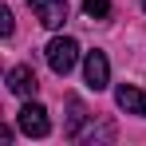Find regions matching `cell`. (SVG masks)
Instances as JSON below:
<instances>
[{
	"label": "cell",
	"instance_id": "7",
	"mask_svg": "<svg viewBox=\"0 0 146 146\" xmlns=\"http://www.w3.org/2000/svg\"><path fill=\"white\" fill-rule=\"evenodd\" d=\"M67 111H71V115H67V126H63V130H67V138H79V134H83V122H87V107L71 95L67 99Z\"/></svg>",
	"mask_w": 146,
	"mask_h": 146
},
{
	"label": "cell",
	"instance_id": "6",
	"mask_svg": "<svg viewBox=\"0 0 146 146\" xmlns=\"http://www.w3.org/2000/svg\"><path fill=\"white\" fill-rule=\"evenodd\" d=\"M115 103H119L126 115H138V119H146V91H138V87H115Z\"/></svg>",
	"mask_w": 146,
	"mask_h": 146
},
{
	"label": "cell",
	"instance_id": "1",
	"mask_svg": "<svg viewBox=\"0 0 146 146\" xmlns=\"http://www.w3.org/2000/svg\"><path fill=\"white\" fill-rule=\"evenodd\" d=\"M44 59H48V67L55 75H67L75 63H79V44H75L71 36H55L48 48H44Z\"/></svg>",
	"mask_w": 146,
	"mask_h": 146
},
{
	"label": "cell",
	"instance_id": "9",
	"mask_svg": "<svg viewBox=\"0 0 146 146\" xmlns=\"http://www.w3.org/2000/svg\"><path fill=\"white\" fill-rule=\"evenodd\" d=\"M0 36H12V8H0Z\"/></svg>",
	"mask_w": 146,
	"mask_h": 146
},
{
	"label": "cell",
	"instance_id": "4",
	"mask_svg": "<svg viewBox=\"0 0 146 146\" xmlns=\"http://www.w3.org/2000/svg\"><path fill=\"white\" fill-rule=\"evenodd\" d=\"M28 8L36 12V20L51 32H59V28L67 24V0H28Z\"/></svg>",
	"mask_w": 146,
	"mask_h": 146
},
{
	"label": "cell",
	"instance_id": "8",
	"mask_svg": "<svg viewBox=\"0 0 146 146\" xmlns=\"http://www.w3.org/2000/svg\"><path fill=\"white\" fill-rule=\"evenodd\" d=\"M83 12L91 20H111V0H83Z\"/></svg>",
	"mask_w": 146,
	"mask_h": 146
},
{
	"label": "cell",
	"instance_id": "5",
	"mask_svg": "<svg viewBox=\"0 0 146 146\" xmlns=\"http://www.w3.org/2000/svg\"><path fill=\"white\" fill-rule=\"evenodd\" d=\"M36 71L32 67H24V63H16V67H8V91L12 95H20V99H32L36 95Z\"/></svg>",
	"mask_w": 146,
	"mask_h": 146
},
{
	"label": "cell",
	"instance_id": "2",
	"mask_svg": "<svg viewBox=\"0 0 146 146\" xmlns=\"http://www.w3.org/2000/svg\"><path fill=\"white\" fill-rule=\"evenodd\" d=\"M16 126L24 130L28 138H48V134H51V119H48V111H44L40 103H32V99L20 107V115H16Z\"/></svg>",
	"mask_w": 146,
	"mask_h": 146
},
{
	"label": "cell",
	"instance_id": "10",
	"mask_svg": "<svg viewBox=\"0 0 146 146\" xmlns=\"http://www.w3.org/2000/svg\"><path fill=\"white\" fill-rule=\"evenodd\" d=\"M142 12H146V0H142Z\"/></svg>",
	"mask_w": 146,
	"mask_h": 146
},
{
	"label": "cell",
	"instance_id": "3",
	"mask_svg": "<svg viewBox=\"0 0 146 146\" xmlns=\"http://www.w3.org/2000/svg\"><path fill=\"white\" fill-rule=\"evenodd\" d=\"M83 79H87V87L91 91H107L111 87V59H107V51H87L83 55Z\"/></svg>",
	"mask_w": 146,
	"mask_h": 146
}]
</instances>
